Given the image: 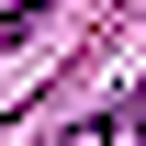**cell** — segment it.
I'll return each instance as SVG.
<instances>
[{
	"mask_svg": "<svg viewBox=\"0 0 146 146\" xmlns=\"http://www.w3.org/2000/svg\"><path fill=\"white\" fill-rule=\"evenodd\" d=\"M45 11H56V0H11V11H0V45H23V34H34Z\"/></svg>",
	"mask_w": 146,
	"mask_h": 146,
	"instance_id": "7a4b0ae2",
	"label": "cell"
},
{
	"mask_svg": "<svg viewBox=\"0 0 146 146\" xmlns=\"http://www.w3.org/2000/svg\"><path fill=\"white\" fill-rule=\"evenodd\" d=\"M68 146H146V79H135V90L112 101V112H90V124H79Z\"/></svg>",
	"mask_w": 146,
	"mask_h": 146,
	"instance_id": "6da1fadb",
	"label": "cell"
}]
</instances>
